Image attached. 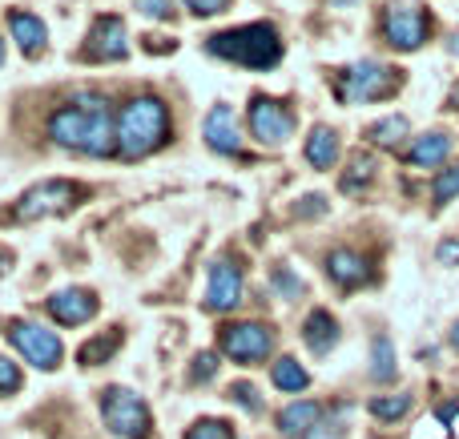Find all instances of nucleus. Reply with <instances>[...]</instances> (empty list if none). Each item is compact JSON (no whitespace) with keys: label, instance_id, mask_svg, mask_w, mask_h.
<instances>
[{"label":"nucleus","instance_id":"4","mask_svg":"<svg viewBox=\"0 0 459 439\" xmlns=\"http://www.w3.org/2000/svg\"><path fill=\"white\" fill-rule=\"evenodd\" d=\"M101 416L109 424L113 435L121 439H145L150 435V408L142 403V395H134L129 387H109L101 400Z\"/></svg>","mask_w":459,"mask_h":439},{"label":"nucleus","instance_id":"28","mask_svg":"<svg viewBox=\"0 0 459 439\" xmlns=\"http://www.w3.org/2000/svg\"><path fill=\"white\" fill-rule=\"evenodd\" d=\"M455 194H459V166L444 169V174L436 177V202H439V206H447Z\"/></svg>","mask_w":459,"mask_h":439},{"label":"nucleus","instance_id":"26","mask_svg":"<svg viewBox=\"0 0 459 439\" xmlns=\"http://www.w3.org/2000/svg\"><path fill=\"white\" fill-rule=\"evenodd\" d=\"M407 411H411V395H379V400H371L375 419H399Z\"/></svg>","mask_w":459,"mask_h":439},{"label":"nucleus","instance_id":"32","mask_svg":"<svg viewBox=\"0 0 459 439\" xmlns=\"http://www.w3.org/2000/svg\"><path fill=\"white\" fill-rule=\"evenodd\" d=\"M274 290L282 298H294V295H302V282L294 279V271H274Z\"/></svg>","mask_w":459,"mask_h":439},{"label":"nucleus","instance_id":"21","mask_svg":"<svg viewBox=\"0 0 459 439\" xmlns=\"http://www.w3.org/2000/svg\"><path fill=\"white\" fill-rule=\"evenodd\" d=\"M452 153V137L447 133H423L411 145V166H439Z\"/></svg>","mask_w":459,"mask_h":439},{"label":"nucleus","instance_id":"15","mask_svg":"<svg viewBox=\"0 0 459 439\" xmlns=\"http://www.w3.org/2000/svg\"><path fill=\"white\" fill-rule=\"evenodd\" d=\"M326 274H331L339 287L355 290V287H363V282L371 279V266H367V258L355 254V250H334V254L326 258Z\"/></svg>","mask_w":459,"mask_h":439},{"label":"nucleus","instance_id":"13","mask_svg":"<svg viewBox=\"0 0 459 439\" xmlns=\"http://www.w3.org/2000/svg\"><path fill=\"white\" fill-rule=\"evenodd\" d=\"M202 133H206L210 150H218V153H238L242 150V133H238V121H234V109H230V105H218V109L206 113Z\"/></svg>","mask_w":459,"mask_h":439},{"label":"nucleus","instance_id":"16","mask_svg":"<svg viewBox=\"0 0 459 439\" xmlns=\"http://www.w3.org/2000/svg\"><path fill=\"white\" fill-rule=\"evenodd\" d=\"M8 29H13V37H16V45H21L24 56L45 53L48 29H45V21H40V16H32V13H8Z\"/></svg>","mask_w":459,"mask_h":439},{"label":"nucleus","instance_id":"31","mask_svg":"<svg viewBox=\"0 0 459 439\" xmlns=\"http://www.w3.org/2000/svg\"><path fill=\"white\" fill-rule=\"evenodd\" d=\"M137 8H142L145 16H153V21H174L178 16L174 0H137Z\"/></svg>","mask_w":459,"mask_h":439},{"label":"nucleus","instance_id":"27","mask_svg":"<svg viewBox=\"0 0 459 439\" xmlns=\"http://www.w3.org/2000/svg\"><path fill=\"white\" fill-rule=\"evenodd\" d=\"M186 439H234V427H230L226 419H202V424L190 427Z\"/></svg>","mask_w":459,"mask_h":439},{"label":"nucleus","instance_id":"38","mask_svg":"<svg viewBox=\"0 0 459 439\" xmlns=\"http://www.w3.org/2000/svg\"><path fill=\"white\" fill-rule=\"evenodd\" d=\"M452 432H455V439H459V411L452 416Z\"/></svg>","mask_w":459,"mask_h":439},{"label":"nucleus","instance_id":"8","mask_svg":"<svg viewBox=\"0 0 459 439\" xmlns=\"http://www.w3.org/2000/svg\"><path fill=\"white\" fill-rule=\"evenodd\" d=\"M250 133L262 145H282L294 133V113L274 97H254L250 101Z\"/></svg>","mask_w":459,"mask_h":439},{"label":"nucleus","instance_id":"42","mask_svg":"<svg viewBox=\"0 0 459 439\" xmlns=\"http://www.w3.org/2000/svg\"><path fill=\"white\" fill-rule=\"evenodd\" d=\"M0 65H4V40H0Z\"/></svg>","mask_w":459,"mask_h":439},{"label":"nucleus","instance_id":"6","mask_svg":"<svg viewBox=\"0 0 459 439\" xmlns=\"http://www.w3.org/2000/svg\"><path fill=\"white\" fill-rule=\"evenodd\" d=\"M8 339H13L16 351L40 371H53L65 355L61 339H56L48 327H40V323H13V327H8Z\"/></svg>","mask_w":459,"mask_h":439},{"label":"nucleus","instance_id":"41","mask_svg":"<svg viewBox=\"0 0 459 439\" xmlns=\"http://www.w3.org/2000/svg\"><path fill=\"white\" fill-rule=\"evenodd\" d=\"M452 105H455V109H459V85H455V93H452Z\"/></svg>","mask_w":459,"mask_h":439},{"label":"nucleus","instance_id":"40","mask_svg":"<svg viewBox=\"0 0 459 439\" xmlns=\"http://www.w3.org/2000/svg\"><path fill=\"white\" fill-rule=\"evenodd\" d=\"M452 53L459 56V32H455V37H452Z\"/></svg>","mask_w":459,"mask_h":439},{"label":"nucleus","instance_id":"37","mask_svg":"<svg viewBox=\"0 0 459 439\" xmlns=\"http://www.w3.org/2000/svg\"><path fill=\"white\" fill-rule=\"evenodd\" d=\"M452 347H455V351H459V323H455V327H452Z\"/></svg>","mask_w":459,"mask_h":439},{"label":"nucleus","instance_id":"18","mask_svg":"<svg viewBox=\"0 0 459 439\" xmlns=\"http://www.w3.org/2000/svg\"><path fill=\"white\" fill-rule=\"evenodd\" d=\"M302 339H307V347L315 355H326L334 343H339V323H334L326 311H315L307 319V331H302Z\"/></svg>","mask_w":459,"mask_h":439},{"label":"nucleus","instance_id":"11","mask_svg":"<svg viewBox=\"0 0 459 439\" xmlns=\"http://www.w3.org/2000/svg\"><path fill=\"white\" fill-rule=\"evenodd\" d=\"M242 303V271H238L230 258L214 263L210 271V295H206V306L210 311H234Z\"/></svg>","mask_w":459,"mask_h":439},{"label":"nucleus","instance_id":"24","mask_svg":"<svg viewBox=\"0 0 459 439\" xmlns=\"http://www.w3.org/2000/svg\"><path fill=\"white\" fill-rule=\"evenodd\" d=\"M407 137V117H383L371 125V142L375 145H399Z\"/></svg>","mask_w":459,"mask_h":439},{"label":"nucleus","instance_id":"19","mask_svg":"<svg viewBox=\"0 0 459 439\" xmlns=\"http://www.w3.org/2000/svg\"><path fill=\"white\" fill-rule=\"evenodd\" d=\"M334 158H339V133H334V129H326V125H318L315 133L307 137V161L315 169H331Z\"/></svg>","mask_w":459,"mask_h":439},{"label":"nucleus","instance_id":"7","mask_svg":"<svg viewBox=\"0 0 459 439\" xmlns=\"http://www.w3.org/2000/svg\"><path fill=\"white\" fill-rule=\"evenodd\" d=\"M77 198H81V185H73V182H40L21 198L16 218H21V222H37V218H45V214L69 210Z\"/></svg>","mask_w":459,"mask_h":439},{"label":"nucleus","instance_id":"3","mask_svg":"<svg viewBox=\"0 0 459 439\" xmlns=\"http://www.w3.org/2000/svg\"><path fill=\"white\" fill-rule=\"evenodd\" d=\"M210 53L226 56L246 69H270L282 56V40H278L274 24H246V29H230L210 37Z\"/></svg>","mask_w":459,"mask_h":439},{"label":"nucleus","instance_id":"34","mask_svg":"<svg viewBox=\"0 0 459 439\" xmlns=\"http://www.w3.org/2000/svg\"><path fill=\"white\" fill-rule=\"evenodd\" d=\"M214 367H218L214 355H198V359H194V383H206V379L214 375Z\"/></svg>","mask_w":459,"mask_h":439},{"label":"nucleus","instance_id":"33","mask_svg":"<svg viewBox=\"0 0 459 439\" xmlns=\"http://www.w3.org/2000/svg\"><path fill=\"white\" fill-rule=\"evenodd\" d=\"M16 387H21V367L0 355V392H16Z\"/></svg>","mask_w":459,"mask_h":439},{"label":"nucleus","instance_id":"23","mask_svg":"<svg viewBox=\"0 0 459 439\" xmlns=\"http://www.w3.org/2000/svg\"><path fill=\"white\" fill-rule=\"evenodd\" d=\"M371 375L379 379V383H387V379H395V347H391V339H375L371 347Z\"/></svg>","mask_w":459,"mask_h":439},{"label":"nucleus","instance_id":"12","mask_svg":"<svg viewBox=\"0 0 459 439\" xmlns=\"http://www.w3.org/2000/svg\"><path fill=\"white\" fill-rule=\"evenodd\" d=\"M48 314H53L56 323H65V327H77V323H89L97 314V298L81 287L56 290V295L48 298Z\"/></svg>","mask_w":459,"mask_h":439},{"label":"nucleus","instance_id":"29","mask_svg":"<svg viewBox=\"0 0 459 439\" xmlns=\"http://www.w3.org/2000/svg\"><path fill=\"white\" fill-rule=\"evenodd\" d=\"M347 416H351V411L339 408L331 419H318V427H315V432H310L307 439H339V435H342V419H347Z\"/></svg>","mask_w":459,"mask_h":439},{"label":"nucleus","instance_id":"20","mask_svg":"<svg viewBox=\"0 0 459 439\" xmlns=\"http://www.w3.org/2000/svg\"><path fill=\"white\" fill-rule=\"evenodd\" d=\"M121 347V331L117 327H109V331H101L97 339H89L85 347L77 351V359L85 363V367H101V363H109V355Z\"/></svg>","mask_w":459,"mask_h":439},{"label":"nucleus","instance_id":"14","mask_svg":"<svg viewBox=\"0 0 459 439\" xmlns=\"http://www.w3.org/2000/svg\"><path fill=\"white\" fill-rule=\"evenodd\" d=\"M89 53H93L97 61H117V56H126V24H121L117 16H97Z\"/></svg>","mask_w":459,"mask_h":439},{"label":"nucleus","instance_id":"1","mask_svg":"<svg viewBox=\"0 0 459 439\" xmlns=\"http://www.w3.org/2000/svg\"><path fill=\"white\" fill-rule=\"evenodd\" d=\"M48 137L56 145H69V150H81V153H113L117 145V129H113V109L105 97H89V93H77V105L69 109L53 113L48 117Z\"/></svg>","mask_w":459,"mask_h":439},{"label":"nucleus","instance_id":"25","mask_svg":"<svg viewBox=\"0 0 459 439\" xmlns=\"http://www.w3.org/2000/svg\"><path fill=\"white\" fill-rule=\"evenodd\" d=\"M375 177V158H367V153H359L355 161H351V169L342 174V190L347 194H355V190H363L367 182Z\"/></svg>","mask_w":459,"mask_h":439},{"label":"nucleus","instance_id":"30","mask_svg":"<svg viewBox=\"0 0 459 439\" xmlns=\"http://www.w3.org/2000/svg\"><path fill=\"white\" fill-rule=\"evenodd\" d=\"M230 400H234V403H242V408L250 411V416H262V400H258V392H254V387L234 383V387H230Z\"/></svg>","mask_w":459,"mask_h":439},{"label":"nucleus","instance_id":"5","mask_svg":"<svg viewBox=\"0 0 459 439\" xmlns=\"http://www.w3.org/2000/svg\"><path fill=\"white\" fill-rule=\"evenodd\" d=\"M399 85H403V73L399 69H387V65H375V61H359L342 73L339 97L342 101H375V97H391Z\"/></svg>","mask_w":459,"mask_h":439},{"label":"nucleus","instance_id":"35","mask_svg":"<svg viewBox=\"0 0 459 439\" xmlns=\"http://www.w3.org/2000/svg\"><path fill=\"white\" fill-rule=\"evenodd\" d=\"M186 4H190L198 16H214V13H226L230 0H186Z\"/></svg>","mask_w":459,"mask_h":439},{"label":"nucleus","instance_id":"10","mask_svg":"<svg viewBox=\"0 0 459 439\" xmlns=\"http://www.w3.org/2000/svg\"><path fill=\"white\" fill-rule=\"evenodd\" d=\"M270 331L262 327V323H234V327H226L222 335V351L230 355L234 363H258L270 355Z\"/></svg>","mask_w":459,"mask_h":439},{"label":"nucleus","instance_id":"17","mask_svg":"<svg viewBox=\"0 0 459 439\" xmlns=\"http://www.w3.org/2000/svg\"><path fill=\"white\" fill-rule=\"evenodd\" d=\"M318 419H323V408H318V403H290V408L278 416V427H282V435L307 439L318 427Z\"/></svg>","mask_w":459,"mask_h":439},{"label":"nucleus","instance_id":"36","mask_svg":"<svg viewBox=\"0 0 459 439\" xmlns=\"http://www.w3.org/2000/svg\"><path fill=\"white\" fill-rule=\"evenodd\" d=\"M439 263H444V266H459V242H444V246H439Z\"/></svg>","mask_w":459,"mask_h":439},{"label":"nucleus","instance_id":"39","mask_svg":"<svg viewBox=\"0 0 459 439\" xmlns=\"http://www.w3.org/2000/svg\"><path fill=\"white\" fill-rule=\"evenodd\" d=\"M331 4L334 8H347V4H355V0H331Z\"/></svg>","mask_w":459,"mask_h":439},{"label":"nucleus","instance_id":"9","mask_svg":"<svg viewBox=\"0 0 459 439\" xmlns=\"http://www.w3.org/2000/svg\"><path fill=\"white\" fill-rule=\"evenodd\" d=\"M428 13L415 4H391L387 16H383V32H387V40L395 48H403V53H411V48H420L423 40H428Z\"/></svg>","mask_w":459,"mask_h":439},{"label":"nucleus","instance_id":"2","mask_svg":"<svg viewBox=\"0 0 459 439\" xmlns=\"http://www.w3.org/2000/svg\"><path fill=\"white\" fill-rule=\"evenodd\" d=\"M169 133V109L158 97H134L117 121V145L126 158H145Z\"/></svg>","mask_w":459,"mask_h":439},{"label":"nucleus","instance_id":"22","mask_svg":"<svg viewBox=\"0 0 459 439\" xmlns=\"http://www.w3.org/2000/svg\"><path fill=\"white\" fill-rule=\"evenodd\" d=\"M274 387H278V392H307L310 375L302 371L299 359H278L274 363Z\"/></svg>","mask_w":459,"mask_h":439}]
</instances>
